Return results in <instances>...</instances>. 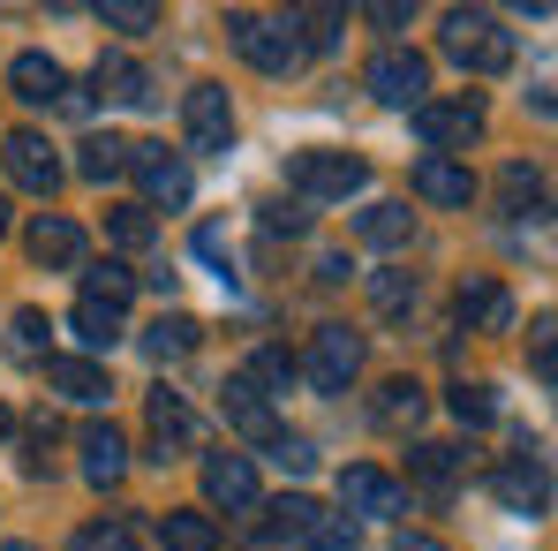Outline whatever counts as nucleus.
<instances>
[{
	"instance_id": "obj_1",
	"label": "nucleus",
	"mask_w": 558,
	"mask_h": 551,
	"mask_svg": "<svg viewBox=\"0 0 558 551\" xmlns=\"http://www.w3.org/2000/svg\"><path fill=\"white\" fill-rule=\"evenodd\" d=\"M438 46L461 61L468 76H506V69H513V31H506L490 8H453Z\"/></svg>"
},
{
	"instance_id": "obj_2",
	"label": "nucleus",
	"mask_w": 558,
	"mask_h": 551,
	"mask_svg": "<svg viewBox=\"0 0 558 551\" xmlns=\"http://www.w3.org/2000/svg\"><path fill=\"white\" fill-rule=\"evenodd\" d=\"M363 182H371V159H355V152H294L287 159V189L302 204H348Z\"/></svg>"
},
{
	"instance_id": "obj_3",
	"label": "nucleus",
	"mask_w": 558,
	"mask_h": 551,
	"mask_svg": "<svg viewBox=\"0 0 558 551\" xmlns=\"http://www.w3.org/2000/svg\"><path fill=\"white\" fill-rule=\"evenodd\" d=\"M483 98H423L415 106V136L438 152V159H453V152H468V144H483Z\"/></svg>"
},
{
	"instance_id": "obj_4",
	"label": "nucleus",
	"mask_w": 558,
	"mask_h": 551,
	"mask_svg": "<svg viewBox=\"0 0 558 551\" xmlns=\"http://www.w3.org/2000/svg\"><path fill=\"white\" fill-rule=\"evenodd\" d=\"M363 84H371L377 106H408V113H415V106L430 98V61L408 53V46H385L371 69H363Z\"/></svg>"
},
{
	"instance_id": "obj_5",
	"label": "nucleus",
	"mask_w": 558,
	"mask_h": 551,
	"mask_svg": "<svg viewBox=\"0 0 558 551\" xmlns=\"http://www.w3.org/2000/svg\"><path fill=\"white\" fill-rule=\"evenodd\" d=\"M227 38H234V46H242V61H250V69H265V76H287V69L302 61L294 31H287V23H265V15H250V8H234V15H227Z\"/></svg>"
},
{
	"instance_id": "obj_6",
	"label": "nucleus",
	"mask_w": 558,
	"mask_h": 551,
	"mask_svg": "<svg viewBox=\"0 0 558 551\" xmlns=\"http://www.w3.org/2000/svg\"><path fill=\"white\" fill-rule=\"evenodd\" d=\"M182 136L196 159H219L234 144V106H227V84H196L182 98Z\"/></svg>"
},
{
	"instance_id": "obj_7",
	"label": "nucleus",
	"mask_w": 558,
	"mask_h": 551,
	"mask_svg": "<svg viewBox=\"0 0 558 551\" xmlns=\"http://www.w3.org/2000/svg\"><path fill=\"white\" fill-rule=\"evenodd\" d=\"M310 385L317 393H348L355 385V370H363V333H348V325H317L310 333Z\"/></svg>"
},
{
	"instance_id": "obj_8",
	"label": "nucleus",
	"mask_w": 558,
	"mask_h": 551,
	"mask_svg": "<svg viewBox=\"0 0 558 551\" xmlns=\"http://www.w3.org/2000/svg\"><path fill=\"white\" fill-rule=\"evenodd\" d=\"M129 175L144 182V196H151V204H167V212H182L189 196H196L189 167L167 152V144H129ZM151 204H144V212H151Z\"/></svg>"
},
{
	"instance_id": "obj_9",
	"label": "nucleus",
	"mask_w": 558,
	"mask_h": 551,
	"mask_svg": "<svg viewBox=\"0 0 558 551\" xmlns=\"http://www.w3.org/2000/svg\"><path fill=\"white\" fill-rule=\"evenodd\" d=\"M204 499H211L219 514H257V506H265V491H257V460H250V454H211V460H204Z\"/></svg>"
},
{
	"instance_id": "obj_10",
	"label": "nucleus",
	"mask_w": 558,
	"mask_h": 551,
	"mask_svg": "<svg viewBox=\"0 0 558 551\" xmlns=\"http://www.w3.org/2000/svg\"><path fill=\"white\" fill-rule=\"evenodd\" d=\"M0 159H8V182L31 189V196H53V189H61V159H53V144H46L38 129H15V136L0 144Z\"/></svg>"
},
{
	"instance_id": "obj_11",
	"label": "nucleus",
	"mask_w": 558,
	"mask_h": 551,
	"mask_svg": "<svg viewBox=\"0 0 558 551\" xmlns=\"http://www.w3.org/2000/svg\"><path fill=\"white\" fill-rule=\"evenodd\" d=\"M490 491L513 506V514H551V468H544V454H521V460H506L498 476H490Z\"/></svg>"
},
{
	"instance_id": "obj_12",
	"label": "nucleus",
	"mask_w": 558,
	"mask_h": 551,
	"mask_svg": "<svg viewBox=\"0 0 558 551\" xmlns=\"http://www.w3.org/2000/svg\"><path fill=\"white\" fill-rule=\"evenodd\" d=\"M415 196H423V204H446V212H468V204H475V175H468L461 159L423 152V159H415Z\"/></svg>"
},
{
	"instance_id": "obj_13",
	"label": "nucleus",
	"mask_w": 558,
	"mask_h": 551,
	"mask_svg": "<svg viewBox=\"0 0 558 551\" xmlns=\"http://www.w3.org/2000/svg\"><path fill=\"white\" fill-rule=\"evenodd\" d=\"M8 92L23 98V106H61L69 98V69L53 53H15L8 61Z\"/></svg>"
},
{
	"instance_id": "obj_14",
	"label": "nucleus",
	"mask_w": 558,
	"mask_h": 551,
	"mask_svg": "<svg viewBox=\"0 0 558 551\" xmlns=\"http://www.w3.org/2000/svg\"><path fill=\"white\" fill-rule=\"evenodd\" d=\"M453 310H461L468 333H513V295L498 287V279H461V295H453Z\"/></svg>"
},
{
	"instance_id": "obj_15",
	"label": "nucleus",
	"mask_w": 558,
	"mask_h": 551,
	"mask_svg": "<svg viewBox=\"0 0 558 551\" xmlns=\"http://www.w3.org/2000/svg\"><path fill=\"white\" fill-rule=\"evenodd\" d=\"M340 506H348V522L355 514H400V483L371 460H355V468H340Z\"/></svg>"
},
{
	"instance_id": "obj_16",
	"label": "nucleus",
	"mask_w": 558,
	"mask_h": 551,
	"mask_svg": "<svg viewBox=\"0 0 558 551\" xmlns=\"http://www.w3.org/2000/svg\"><path fill=\"white\" fill-rule=\"evenodd\" d=\"M151 431H159V460L167 454H196L204 446V423H196V408H189L182 393H151Z\"/></svg>"
},
{
	"instance_id": "obj_17",
	"label": "nucleus",
	"mask_w": 558,
	"mask_h": 551,
	"mask_svg": "<svg viewBox=\"0 0 558 551\" xmlns=\"http://www.w3.org/2000/svg\"><path fill=\"white\" fill-rule=\"evenodd\" d=\"M23 242H31L38 265H84V227H76L69 212H38Z\"/></svg>"
},
{
	"instance_id": "obj_18",
	"label": "nucleus",
	"mask_w": 558,
	"mask_h": 551,
	"mask_svg": "<svg viewBox=\"0 0 558 551\" xmlns=\"http://www.w3.org/2000/svg\"><path fill=\"white\" fill-rule=\"evenodd\" d=\"M219 393H227V423H234L242 439H257V446H272V439H279V416H272V400H265V393H257L250 378H227Z\"/></svg>"
},
{
	"instance_id": "obj_19",
	"label": "nucleus",
	"mask_w": 558,
	"mask_h": 551,
	"mask_svg": "<svg viewBox=\"0 0 558 551\" xmlns=\"http://www.w3.org/2000/svg\"><path fill=\"white\" fill-rule=\"evenodd\" d=\"M46 385L69 393V400H84V408H98V400L113 393L106 363H92V356H46Z\"/></svg>"
},
{
	"instance_id": "obj_20",
	"label": "nucleus",
	"mask_w": 558,
	"mask_h": 551,
	"mask_svg": "<svg viewBox=\"0 0 558 551\" xmlns=\"http://www.w3.org/2000/svg\"><path fill=\"white\" fill-rule=\"evenodd\" d=\"M310 522H317V499H302V491H287L265 506V522H257V544L279 551V544H302L310 537Z\"/></svg>"
},
{
	"instance_id": "obj_21",
	"label": "nucleus",
	"mask_w": 558,
	"mask_h": 551,
	"mask_svg": "<svg viewBox=\"0 0 558 551\" xmlns=\"http://www.w3.org/2000/svg\"><path fill=\"white\" fill-rule=\"evenodd\" d=\"M355 242H363V250H408V242H415V212H408V204H371V212H355Z\"/></svg>"
},
{
	"instance_id": "obj_22",
	"label": "nucleus",
	"mask_w": 558,
	"mask_h": 551,
	"mask_svg": "<svg viewBox=\"0 0 558 551\" xmlns=\"http://www.w3.org/2000/svg\"><path fill=\"white\" fill-rule=\"evenodd\" d=\"M76 446H84V476H92L98 491H106V483H121V468H129V439H121L113 423H84V439H76Z\"/></svg>"
},
{
	"instance_id": "obj_23",
	"label": "nucleus",
	"mask_w": 558,
	"mask_h": 551,
	"mask_svg": "<svg viewBox=\"0 0 558 551\" xmlns=\"http://www.w3.org/2000/svg\"><path fill=\"white\" fill-rule=\"evenodd\" d=\"M76 175H84V182H121V175H129V136H113V129H98V136H84V144H76Z\"/></svg>"
},
{
	"instance_id": "obj_24",
	"label": "nucleus",
	"mask_w": 558,
	"mask_h": 551,
	"mask_svg": "<svg viewBox=\"0 0 558 551\" xmlns=\"http://www.w3.org/2000/svg\"><path fill=\"white\" fill-rule=\"evenodd\" d=\"M196 318H151L144 333H136V348L151 356V363H182V356H196Z\"/></svg>"
},
{
	"instance_id": "obj_25",
	"label": "nucleus",
	"mask_w": 558,
	"mask_h": 551,
	"mask_svg": "<svg viewBox=\"0 0 558 551\" xmlns=\"http://www.w3.org/2000/svg\"><path fill=\"white\" fill-rule=\"evenodd\" d=\"M92 84H98V98H113V106H144V98H151V76H144L129 53H106L92 69Z\"/></svg>"
},
{
	"instance_id": "obj_26",
	"label": "nucleus",
	"mask_w": 558,
	"mask_h": 551,
	"mask_svg": "<svg viewBox=\"0 0 558 551\" xmlns=\"http://www.w3.org/2000/svg\"><path fill=\"white\" fill-rule=\"evenodd\" d=\"M461 468H468V454H453V446H415V454H408V476H415L430 499H453Z\"/></svg>"
},
{
	"instance_id": "obj_27",
	"label": "nucleus",
	"mask_w": 558,
	"mask_h": 551,
	"mask_svg": "<svg viewBox=\"0 0 558 551\" xmlns=\"http://www.w3.org/2000/svg\"><path fill=\"white\" fill-rule=\"evenodd\" d=\"M69 333L92 348V363H98V356L129 333V318H121V310H106V302H76V310H69Z\"/></svg>"
},
{
	"instance_id": "obj_28",
	"label": "nucleus",
	"mask_w": 558,
	"mask_h": 551,
	"mask_svg": "<svg viewBox=\"0 0 558 551\" xmlns=\"http://www.w3.org/2000/svg\"><path fill=\"white\" fill-rule=\"evenodd\" d=\"M159 544L167 551H219V522H211L204 506H182V514L159 522Z\"/></svg>"
},
{
	"instance_id": "obj_29",
	"label": "nucleus",
	"mask_w": 558,
	"mask_h": 551,
	"mask_svg": "<svg viewBox=\"0 0 558 551\" xmlns=\"http://www.w3.org/2000/svg\"><path fill=\"white\" fill-rule=\"evenodd\" d=\"M287 31H294V46H302V53H325V46H340L348 8H294V15H287Z\"/></svg>"
},
{
	"instance_id": "obj_30",
	"label": "nucleus",
	"mask_w": 558,
	"mask_h": 551,
	"mask_svg": "<svg viewBox=\"0 0 558 551\" xmlns=\"http://www.w3.org/2000/svg\"><path fill=\"white\" fill-rule=\"evenodd\" d=\"M371 416L385 423V431H400V423H415V416H423V385H415V378H392V385H377Z\"/></svg>"
},
{
	"instance_id": "obj_31",
	"label": "nucleus",
	"mask_w": 558,
	"mask_h": 551,
	"mask_svg": "<svg viewBox=\"0 0 558 551\" xmlns=\"http://www.w3.org/2000/svg\"><path fill=\"white\" fill-rule=\"evenodd\" d=\"M129 295H136V273L129 265H84V302H106V310H129Z\"/></svg>"
},
{
	"instance_id": "obj_32",
	"label": "nucleus",
	"mask_w": 558,
	"mask_h": 551,
	"mask_svg": "<svg viewBox=\"0 0 558 551\" xmlns=\"http://www.w3.org/2000/svg\"><path fill=\"white\" fill-rule=\"evenodd\" d=\"M151 235H159V227H151L144 204H113V212H106V242H113V250H151Z\"/></svg>"
},
{
	"instance_id": "obj_33",
	"label": "nucleus",
	"mask_w": 558,
	"mask_h": 551,
	"mask_svg": "<svg viewBox=\"0 0 558 551\" xmlns=\"http://www.w3.org/2000/svg\"><path fill=\"white\" fill-rule=\"evenodd\" d=\"M294 356H287V348H257V356H250V370H242V378H250V385H257V393H265V400H272V393H287V385H294Z\"/></svg>"
},
{
	"instance_id": "obj_34",
	"label": "nucleus",
	"mask_w": 558,
	"mask_h": 551,
	"mask_svg": "<svg viewBox=\"0 0 558 551\" xmlns=\"http://www.w3.org/2000/svg\"><path fill=\"white\" fill-rule=\"evenodd\" d=\"M98 23L144 38V31H159V8H151V0H98Z\"/></svg>"
},
{
	"instance_id": "obj_35",
	"label": "nucleus",
	"mask_w": 558,
	"mask_h": 551,
	"mask_svg": "<svg viewBox=\"0 0 558 551\" xmlns=\"http://www.w3.org/2000/svg\"><path fill=\"white\" fill-rule=\"evenodd\" d=\"M446 408H453V423L483 431V423L498 416V393H490V385H453V393H446Z\"/></svg>"
},
{
	"instance_id": "obj_36",
	"label": "nucleus",
	"mask_w": 558,
	"mask_h": 551,
	"mask_svg": "<svg viewBox=\"0 0 558 551\" xmlns=\"http://www.w3.org/2000/svg\"><path fill=\"white\" fill-rule=\"evenodd\" d=\"M355 537H363V522H348V514H325V506H317V522H310V537H302V544H310V551H355Z\"/></svg>"
},
{
	"instance_id": "obj_37",
	"label": "nucleus",
	"mask_w": 558,
	"mask_h": 551,
	"mask_svg": "<svg viewBox=\"0 0 558 551\" xmlns=\"http://www.w3.org/2000/svg\"><path fill=\"white\" fill-rule=\"evenodd\" d=\"M415 302V273H371V310L377 318H400Z\"/></svg>"
},
{
	"instance_id": "obj_38",
	"label": "nucleus",
	"mask_w": 558,
	"mask_h": 551,
	"mask_svg": "<svg viewBox=\"0 0 558 551\" xmlns=\"http://www.w3.org/2000/svg\"><path fill=\"white\" fill-rule=\"evenodd\" d=\"M69 551H136V537H129V522H92L69 537Z\"/></svg>"
},
{
	"instance_id": "obj_39",
	"label": "nucleus",
	"mask_w": 558,
	"mask_h": 551,
	"mask_svg": "<svg viewBox=\"0 0 558 551\" xmlns=\"http://www.w3.org/2000/svg\"><path fill=\"white\" fill-rule=\"evenodd\" d=\"M8 348H15V356H46V318H38V310H15Z\"/></svg>"
},
{
	"instance_id": "obj_40",
	"label": "nucleus",
	"mask_w": 558,
	"mask_h": 551,
	"mask_svg": "<svg viewBox=\"0 0 558 551\" xmlns=\"http://www.w3.org/2000/svg\"><path fill=\"white\" fill-rule=\"evenodd\" d=\"M265 227H272V235H310V204H302V196H294V204L272 196V204H265Z\"/></svg>"
},
{
	"instance_id": "obj_41",
	"label": "nucleus",
	"mask_w": 558,
	"mask_h": 551,
	"mask_svg": "<svg viewBox=\"0 0 558 551\" xmlns=\"http://www.w3.org/2000/svg\"><path fill=\"white\" fill-rule=\"evenodd\" d=\"M272 460L287 468V476H310V468H317V454H310V439H287V431L272 439Z\"/></svg>"
},
{
	"instance_id": "obj_42",
	"label": "nucleus",
	"mask_w": 558,
	"mask_h": 551,
	"mask_svg": "<svg viewBox=\"0 0 558 551\" xmlns=\"http://www.w3.org/2000/svg\"><path fill=\"white\" fill-rule=\"evenodd\" d=\"M506 204H544V175L536 167H506Z\"/></svg>"
},
{
	"instance_id": "obj_43",
	"label": "nucleus",
	"mask_w": 558,
	"mask_h": 551,
	"mask_svg": "<svg viewBox=\"0 0 558 551\" xmlns=\"http://www.w3.org/2000/svg\"><path fill=\"white\" fill-rule=\"evenodd\" d=\"M529 348H536V378L551 385V370H558V348H551V318H536V333H529Z\"/></svg>"
},
{
	"instance_id": "obj_44",
	"label": "nucleus",
	"mask_w": 558,
	"mask_h": 551,
	"mask_svg": "<svg viewBox=\"0 0 558 551\" xmlns=\"http://www.w3.org/2000/svg\"><path fill=\"white\" fill-rule=\"evenodd\" d=\"M196 257H211V265H227V273H234V250H227V235H219V227H196ZM219 273V279H227Z\"/></svg>"
},
{
	"instance_id": "obj_45",
	"label": "nucleus",
	"mask_w": 558,
	"mask_h": 551,
	"mask_svg": "<svg viewBox=\"0 0 558 551\" xmlns=\"http://www.w3.org/2000/svg\"><path fill=\"white\" fill-rule=\"evenodd\" d=\"M392 551H446V537H430V529H392Z\"/></svg>"
},
{
	"instance_id": "obj_46",
	"label": "nucleus",
	"mask_w": 558,
	"mask_h": 551,
	"mask_svg": "<svg viewBox=\"0 0 558 551\" xmlns=\"http://www.w3.org/2000/svg\"><path fill=\"white\" fill-rule=\"evenodd\" d=\"M363 15H371L377 31H400V23H408V8H400V0H371V8H363Z\"/></svg>"
},
{
	"instance_id": "obj_47",
	"label": "nucleus",
	"mask_w": 558,
	"mask_h": 551,
	"mask_svg": "<svg viewBox=\"0 0 558 551\" xmlns=\"http://www.w3.org/2000/svg\"><path fill=\"white\" fill-rule=\"evenodd\" d=\"M0 235H8V189H0Z\"/></svg>"
},
{
	"instance_id": "obj_48",
	"label": "nucleus",
	"mask_w": 558,
	"mask_h": 551,
	"mask_svg": "<svg viewBox=\"0 0 558 551\" xmlns=\"http://www.w3.org/2000/svg\"><path fill=\"white\" fill-rule=\"evenodd\" d=\"M8 431H15V416H8V408H0V439H8Z\"/></svg>"
}]
</instances>
